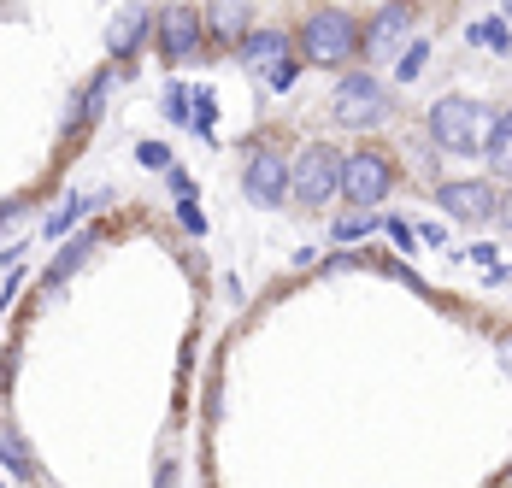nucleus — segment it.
<instances>
[{"label": "nucleus", "mask_w": 512, "mask_h": 488, "mask_svg": "<svg viewBox=\"0 0 512 488\" xmlns=\"http://www.w3.org/2000/svg\"><path fill=\"white\" fill-rule=\"evenodd\" d=\"M301 53H307V65H348L359 53V24L342 12V6H318L301 18Z\"/></svg>", "instance_id": "obj_1"}, {"label": "nucleus", "mask_w": 512, "mask_h": 488, "mask_svg": "<svg viewBox=\"0 0 512 488\" xmlns=\"http://www.w3.org/2000/svg\"><path fill=\"white\" fill-rule=\"evenodd\" d=\"M489 136V106H477V100L465 95H448L430 106V142L448 147V153H477Z\"/></svg>", "instance_id": "obj_2"}, {"label": "nucleus", "mask_w": 512, "mask_h": 488, "mask_svg": "<svg viewBox=\"0 0 512 488\" xmlns=\"http://www.w3.org/2000/svg\"><path fill=\"white\" fill-rule=\"evenodd\" d=\"M289 195L301 200V206H330V200L342 195V153L330 142H312L295 165H289Z\"/></svg>", "instance_id": "obj_3"}, {"label": "nucleus", "mask_w": 512, "mask_h": 488, "mask_svg": "<svg viewBox=\"0 0 512 488\" xmlns=\"http://www.w3.org/2000/svg\"><path fill=\"white\" fill-rule=\"evenodd\" d=\"M389 189H395V159H389L383 147H354V153H342V195L354 200V206L377 212Z\"/></svg>", "instance_id": "obj_4"}, {"label": "nucleus", "mask_w": 512, "mask_h": 488, "mask_svg": "<svg viewBox=\"0 0 512 488\" xmlns=\"http://www.w3.org/2000/svg\"><path fill=\"white\" fill-rule=\"evenodd\" d=\"M242 65L259 71L277 95L301 77V65H295V42H289L283 30H248V36H242Z\"/></svg>", "instance_id": "obj_5"}, {"label": "nucleus", "mask_w": 512, "mask_h": 488, "mask_svg": "<svg viewBox=\"0 0 512 488\" xmlns=\"http://www.w3.org/2000/svg\"><path fill=\"white\" fill-rule=\"evenodd\" d=\"M330 112H336L348 130H371V124L389 118V89H383L377 77H342L336 95H330Z\"/></svg>", "instance_id": "obj_6"}, {"label": "nucleus", "mask_w": 512, "mask_h": 488, "mask_svg": "<svg viewBox=\"0 0 512 488\" xmlns=\"http://www.w3.org/2000/svg\"><path fill=\"white\" fill-rule=\"evenodd\" d=\"M154 30H159V53H165V65H189V59L201 53L206 18H201V6H165V12L154 18Z\"/></svg>", "instance_id": "obj_7"}, {"label": "nucleus", "mask_w": 512, "mask_h": 488, "mask_svg": "<svg viewBox=\"0 0 512 488\" xmlns=\"http://www.w3.org/2000/svg\"><path fill=\"white\" fill-rule=\"evenodd\" d=\"M242 189H248V200H254V206L277 212V206L289 200V159H283L277 147H259L254 159H248V177H242Z\"/></svg>", "instance_id": "obj_8"}, {"label": "nucleus", "mask_w": 512, "mask_h": 488, "mask_svg": "<svg viewBox=\"0 0 512 488\" xmlns=\"http://www.w3.org/2000/svg\"><path fill=\"white\" fill-rule=\"evenodd\" d=\"M436 206H442L448 218H460V224H489V218H495V189H489L483 177L442 183V189H436Z\"/></svg>", "instance_id": "obj_9"}, {"label": "nucleus", "mask_w": 512, "mask_h": 488, "mask_svg": "<svg viewBox=\"0 0 512 488\" xmlns=\"http://www.w3.org/2000/svg\"><path fill=\"white\" fill-rule=\"evenodd\" d=\"M407 30H412V0H389V6H383V12H377V18H371L365 30H359V48L377 59V53L395 48V42H401Z\"/></svg>", "instance_id": "obj_10"}, {"label": "nucleus", "mask_w": 512, "mask_h": 488, "mask_svg": "<svg viewBox=\"0 0 512 488\" xmlns=\"http://www.w3.org/2000/svg\"><path fill=\"white\" fill-rule=\"evenodd\" d=\"M148 30H154V6L130 0V6L112 18V30H106V53H112V59H130V53L148 42Z\"/></svg>", "instance_id": "obj_11"}, {"label": "nucleus", "mask_w": 512, "mask_h": 488, "mask_svg": "<svg viewBox=\"0 0 512 488\" xmlns=\"http://www.w3.org/2000/svg\"><path fill=\"white\" fill-rule=\"evenodd\" d=\"M248 12H254L248 0H206L201 18H206V30H212L218 42H230V48H236V42L248 36Z\"/></svg>", "instance_id": "obj_12"}, {"label": "nucleus", "mask_w": 512, "mask_h": 488, "mask_svg": "<svg viewBox=\"0 0 512 488\" xmlns=\"http://www.w3.org/2000/svg\"><path fill=\"white\" fill-rule=\"evenodd\" d=\"M89 212H95V200H89V195H71V200H65V206L48 218V224H42V236H48V242H59V236H65L77 218H89Z\"/></svg>", "instance_id": "obj_13"}, {"label": "nucleus", "mask_w": 512, "mask_h": 488, "mask_svg": "<svg viewBox=\"0 0 512 488\" xmlns=\"http://www.w3.org/2000/svg\"><path fill=\"white\" fill-rule=\"evenodd\" d=\"M483 147H489L495 171H512V112H501V118L489 124V136H483Z\"/></svg>", "instance_id": "obj_14"}, {"label": "nucleus", "mask_w": 512, "mask_h": 488, "mask_svg": "<svg viewBox=\"0 0 512 488\" xmlns=\"http://www.w3.org/2000/svg\"><path fill=\"white\" fill-rule=\"evenodd\" d=\"M0 459L12 465V477H36V465H30V453H24V441L12 436V430H0Z\"/></svg>", "instance_id": "obj_15"}, {"label": "nucleus", "mask_w": 512, "mask_h": 488, "mask_svg": "<svg viewBox=\"0 0 512 488\" xmlns=\"http://www.w3.org/2000/svg\"><path fill=\"white\" fill-rule=\"evenodd\" d=\"M465 36H471V42H483V48H495V53H507V48H512V36H507V18H495V24H471Z\"/></svg>", "instance_id": "obj_16"}, {"label": "nucleus", "mask_w": 512, "mask_h": 488, "mask_svg": "<svg viewBox=\"0 0 512 488\" xmlns=\"http://www.w3.org/2000/svg\"><path fill=\"white\" fill-rule=\"evenodd\" d=\"M424 65H430V42H412V48L401 53V65H395V77H401V83H412Z\"/></svg>", "instance_id": "obj_17"}, {"label": "nucleus", "mask_w": 512, "mask_h": 488, "mask_svg": "<svg viewBox=\"0 0 512 488\" xmlns=\"http://www.w3.org/2000/svg\"><path fill=\"white\" fill-rule=\"evenodd\" d=\"M165 118H171V124H195V112H189V89H183V83L165 89Z\"/></svg>", "instance_id": "obj_18"}, {"label": "nucleus", "mask_w": 512, "mask_h": 488, "mask_svg": "<svg viewBox=\"0 0 512 488\" xmlns=\"http://www.w3.org/2000/svg\"><path fill=\"white\" fill-rule=\"evenodd\" d=\"M371 224H377V212L359 206V212H348V218H336V242H354V236H365Z\"/></svg>", "instance_id": "obj_19"}, {"label": "nucleus", "mask_w": 512, "mask_h": 488, "mask_svg": "<svg viewBox=\"0 0 512 488\" xmlns=\"http://www.w3.org/2000/svg\"><path fill=\"white\" fill-rule=\"evenodd\" d=\"M89 253H95V236H83V242H71L65 253H59V265H53V277H65V271H77V265H83Z\"/></svg>", "instance_id": "obj_20"}, {"label": "nucleus", "mask_w": 512, "mask_h": 488, "mask_svg": "<svg viewBox=\"0 0 512 488\" xmlns=\"http://www.w3.org/2000/svg\"><path fill=\"white\" fill-rule=\"evenodd\" d=\"M136 159H142L148 171H171V147H165V142H142V147H136Z\"/></svg>", "instance_id": "obj_21"}, {"label": "nucleus", "mask_w": 512, "mask_h": 488, "mask_svg": "<svg viewBox=\"0 0 512 488\" xmlns=\"http://www.w3.org/2000/svg\"><path fill=\"white\" fill-rule=\"evenodd\" d=\"M177 224H183V230H189V236H201V230H206L201 206H195V200H177Z\"/></svg>", "instance_id": "obj_22"}, {"label": "nucleus", "mask_w": 512, "mask_h": 488, "mask_svg": "<svg viewBox=\"0 0 512 488\" xmlns=\"http://www.w3.org/2000/svg\"><path fill=\"white\" fill-rule=\"evenodd\" d=\"M195 130L212 136V89H195Z\"/></svg>", "instance_id": "obj_23"}, {"label": "nucleus", "mask_w": 512, "mask_h": 488, "mask_svg": "<svg viewBox=\"0 0 512 488\" xmlns=\"http://www.w3.org/2000/svg\"><path fill=\"white\" fill-rule=\"evenodd\" d=\"M165 177H171V189H177V200H195V177H189V171H177V165H171Z\"/></svg>", "instance_id": "obj_24"}, {"label": "nucleus", "mask_w": 512, "mask_h": 488, "mask_svg": "<svg viewBox=\"0 0 512 488\" xmlns=\"http://www.w3.org/2000/svg\"><path fill=\"white\" fill-rule=\"evenodd\" d=\"M418 242H424V247H442V224H418Z\"/></svg>", "instance_id": "obj_25"}, {"label": "nucleus", "mask_w": 512, "mask_h": 488, "mask_svg": "<svg viewBox=\"0 0 512 488\" xmlns=\"http://www.w3.org/2000/svg\"><path fill=\"white\" fill-rule=\"evenodd\" d=\"M501 371L512 377V336H501Z\"/></svg>", "instance_id": "obj_26"}, {"label": "nucleus", "mask_w": 512, "mask_h": 488, "mask_svg": "<svg viewBox=\"0 0 512 488\" xmlns=\"http://www.w3.org/2000/svg\"><path fill=\"white\" fill-rule=\"evenodd\" d=\"M495 218H501V224H507V230H512V200H507V212H495Z\"/></svg>", "instance_id": "obj_27"}, {"label": "nucleus", "mask_w": 512, "mask_h": 488, "mask_svg": "<svg viewBox=\"0 0 512 488\" xmlns=\"http://www.w3.org/2000/svg\"><path fill=\"white\" fill-rule=\"evenodd\" d=\"M501 6H507V12H501V18H512V0H501Z\"/></svg>", "instance_id": "obj_28"}]
</instances>
